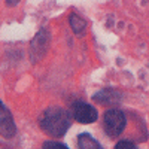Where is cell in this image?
<instances>
[{
    "label": "cell",
    "instance_id": "1",
    "mask_svg": "<svg viewBox=\"0 0 149 149\" xmlns=\"http://www.w3.org/2000/svg\"><path fill=\"white\" fill-rule=\"evenodd\" d=\"M40 128L54 137H63L70 127V113L63 107H48L39 118Z\"/></svg>",
    "mask_w": 149,
    "mask_h": 149
},
{
    "label": "cell",
    "instance_id": "2",
    "mask_svg": "<svg viewBox=\"0 0 149 149\" xmlns=\"http://www.w3.org/2000/svg\"><path fill=\"white\" fill-rule=\"evenodd\" d=\"M127 125V118L119 109H109L103 115V127L109 137L115 139L124 131Z\"/></svg>",
    "mask_w": 149,
    "mask_h": 149
},
{
    "label": "cell",
    "instance_id": "3",
    "mask_svg": "<svg viewBox=\"0 0 149 149\" xmlns=\"http://www.w3.org/2000/svg\"><path fill=\"white\" fill-rule=\"evenodd\" d=\"M72 115L81 124H93L97 121V110L84 102H76L72 106Z\"/></svg>",
    "mask_w": 149,
    "mask_h": 149
},
{
    "label": "cell",
    "instance_id": "4",
    "mask_svg": "<svg viewBox=\"0 0 149 149\" xmlns=\"http://www.w3.org/2000/svg\"><path fill=\"white\" fill-rule=\"evenodd\" d=\"M17 133V127L14 118H12L10 112L5 107V104L0 102V136H3L5 139L14 137Z\"/></svg>",
    "mask_w": 149,
    "mask_h": 149
},
{
    "label": "cell",
    "instance_id": "5",
    "mask_svg": "<svg viewBox=\"0 0 149 149\" xmlns=\"http://www.w3.org/2000/svg\"><path fill=\"white\" fill-rule=\"evenodd\" d=\"M30 58L31 61H37L46 51V46H48V33L45 30H40L34 36V39L30 43Z\"/></svg>",
    "mask_w": 149,
    "mask_h": 149
},
{
    "label": "cell",
    "instance_id": "6",
    "mask_svg": "<svg viewBox=\"0 0 149 149\" xmlns=\"http://www.w3.org/2000/svg\"><path fill=\"white\" fill-rule=\"evenodd\" d=\"M94 102L106 104V106H116L121 102V94L115 90H102L94 95Z\"/></svg>",
    "mask_w": 149,
    "mask_h": 149
},
{
    "label": "cell",
    "instance_id": "7",
    "mask_svg": "<svg viewBox=\"0 0 149 149\" xmlns=\"http://www.w3.org/2000/svg\"><path fill=\"white\" fill-rule=\"evenodd\" d=\"M78 148L79 149H103L102 145L95 139H93L88 133H84L78 136Z\"/></svg>",
    "mask_w": 149,
    "mask_h": 149
},
{
    "label": "cell",
    "instance_id": "8",
    "mask_svg": "<svg viewBox=\"0 0 149 149\" xmlns=\"http://www.w3.org/2000/svg\"><path fill=\"white\" fill-rule=\"evenodd\" d=\"M70 27L76 34H81V33H84V30L86 27V22H85V19H82L76 14H73L70 17Z\"/></svg>",
    "mask_w": 149,
    "mask_h": 149
},
{
    "label": "cell",
    "instance_id": "9",
    "mask_svg": "<svg viewBox=\"0 0 149 149\" xmlns=\"http://www.w3.org/2000/svg\"><path fill=\"white\" fill-rule=\"evenodd\" d=\"M113 149H137V146H136L133 142H130V140H121V142H118L115 145Z\"/></svg>",
    "mask_w": 149,
    "mask_h": 149
},
{
    "label": "cell",
    "instance_id": "10",
    "mask_svg": "<svg viewBox=\"0 0 149 149\" xmlns=\"http://www.w3.org/2000/svg\"><path fill=\"white\" fill-rule=\"evenodd\" d=\"M42 149H69L66 145L63 143H57V142H45Z\"/></svg>",
    "mask_w": 149,
    "mask_h": 149
},
{
    "label": "cell",
    "instance_id": "11",
    "mask_svg": "<svg viewBox=\"0 0 149 149\" xmlns=\"http://www.w3.org/2000/svg\"><path fill=\"white\" fill-rule=\"evenodd\" d=\"M18 2H19V0H6V3H8L9 6H15Z\"/></svg>",
    "mask_w": 149,
    "mask_h": 149
}]
</instances>
